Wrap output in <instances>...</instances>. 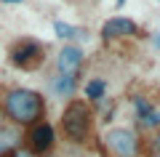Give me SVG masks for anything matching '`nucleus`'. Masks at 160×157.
<instances>
[{"instance_id":"a211bd4d","label":"nucleus","mask_w":160,"mask_h":157,"mask_svg":"<svg viewBox=\"0 0 160 157\" xmlns=\"http://www.w3.org/2000/svg\"><path fill=\"white\" fill-rule=\"evenodd\" d=\"M118 6H123V0H118Z\"/></svg>"},{"instance_id":"f257e3e1","label":"nucleus","mask_w":160,"mask_h":157,"mask_svg":"<svg viewBox=\"0 0 160 157\" xmlns=\"http://www.w3.org/2000/svg\"><path fill=\"white\" fill-rule=\"evenodd\" d=\"M3 107H6V115L16 125H29L32 128V125L46 120V99L38 91H29V88L8 91L6 99H3Z\"/></svg>"},{"instance_id":"ddd939ff","label":"nucleus","mask_w":160,"mask_h":157,"mask_svg":"<svg viewBox=\"0 0 160 157\" xmlns=\"http://www.w3.org/2000/svg\"><path fill=\"white\" fill-rule=\"evenodd\" d=\"M11 157H35V155L29 149H22V146H19V149H11Z\"/></svg>"},{"instance_id":"4468645a","label":"nucleus","mask_w":160,"mask_h":157,"mask_svg":"<svg viewBox=\"0 0 160 157\" xmlns=\"http://www.w3.org/2000/svg\"><path fill=\"white\" fill-rule=\"evenodd\" d=\"M152 149H155V155H160V133L155 136V141H152Z\"/></svg>"},{"instance_id":"0eeeda50","label":"nucleus","mask_w":160,"mask_h":157,"mask_svg":"<svg viewBox=\"0 0 160 157\" xmlns=\"http://www.w3.org/2000/svg\"><path fill=\"white\" fill-rule=\"evenodd\" d=\"M83 51L78 48V45H64L62 51H59L56 56V69L59 75H69V77H78L80 69H83Z\"/></svg>"},{"instance_id":"dca6fc26","label":"nucleus","mask_w":160,"mask_h":157,"mask_svg":"<svg viewBox=\"0 0 160 157\" xmlns=\"http://www.w3.org/2000/svg\"><path fill=\"white\" fill-rule=\"evenodd\" d=\"M0 3H24V0H0Z\"/></svg>"},{"instance_id":"2eb2a0df","label":"nucleus","mask_w":160,"mask_h":157,"mask_svg":"<svg viewBox=\"0 0 160 157\" xmlns=\"http://www.w3.org/2000/svg\"><path fill=\"white\" fill-rule=\"evenodd\" d=\"M152 45H155V48H160V32H152Z\"/></svg>"},{"instance_id":"423d86ee","label":"nucleus","mask_w":160,"mask_h":157,"mask_svg":"<svg viewBox=\"0 0 160 157\" xmlns=\"http://www.w3.org/2000/svg\"><path fill=\"white\" fill-rule=\"evenodd\" d=\"M139 35V24L128 16H112L102 24V37L104 40H123Z\"/></svg>"},{"instance_id":"6e6552de","label":"nucleus","mask_w":160,"mask_h":157,"mask_svg":"<svg viewBox=\"0 0 160 157\" xmlns=\"http://www.w3.org/2000/svg\"><path fill=\"white\" fill-rule=\"evenodd\" d=\"M83 93H86L88 101H102L107 96V80L104 77H91L86 83V88H83Z\"/></svg>"},{"instance_id":"6ab92c4d","label":"nucleus","mask_w":160,"mask_h":157,"mask_svg":"<svg viewBox=\"0 0 160 157\" xmlns=\"http://www.w3.org/2000/svg\"><path fill=\"white\" fill-rule=\"evenodd\" d=\"M155 157H160V155H155Z\"/></svg>"},{"instance_id":"7ed1b4c3","label":"nucleus","mask_w":160,"mask_h":157,"mask_svg":"<svg viewBox=\"0 0 160 157\" xmlns=\"http://www.w3.org/2000/svg\"><path fill=\"white\" fill-rule=\"evenodd\" d=\"M102 146L109 157H139L142 155V139L133 128H109L102 136Z\"/></svg>"},{"instance_id":"9d476101","label":"nucleus","mask_w":160,"mask_h":157,"mask_svg":"<svg viewBox=\"0 0 160 157\" xmlns=\"http://www.w3.org/2000/svg\"><path fill=\"white\" fill-rule=\"evenodd\" d=\"M53 32H56V37H62V40L86 37V32H83L80 27H72V24H67V22H53Z\"/></svg>"},{"instance_id":"1a4fd4ad","label":"nucleus","mask_w":160,"mask_h":157,"mask_svg":"<svg viewBox=\"0 0 160 157\" xmlns=\"http://www.w3.org/2000/svg\"><path fill=\"white\" fill-rule=\"evenodd\" d=\"M78 88V77H69V75H56L53 77V91H56L62 99H69Z\"/></svg>"},{"instance_id":"aec40b11","label":"nucleus","mask_w":160,"mask_h":157,"mask_svg":"<svg viewBox=\"0 0 160 157\" xmlns=\"http://www.w3.org/2000/svg\"><path fill=\"white\" fill-rule=\"evenodd\" d=\"M0 152H3V149H0Z\"/></svg>"},{"instance_id":"f3484780","label":"nucleus","mask_w":160,"mask_h":157,"mask_svg":"<svg viewBox=\"0 0 160 157\" xmlns=\"http://www.w3.org/2000/svg\"><path fill=\"white\" fill-rule=\"evenodd\" d=\"M0 157H11V152H0Z\"/></svg>"},{"instance_id":"f03ea898","label":"nucleus","mask_w":160,"mask_h":157,"mask_svg":"<svg viewBox=\"0 0 160 157\" xmlns=\"http://www.w3.org/2000/svg\"><path fill=\"white\" fill-rule=\"evenodd\" d=\"M91 123H93V115H91V107L86 101H69L62 112V130L69 141L75 144H83L91 133Z\"/></svg>"},{"instance_id":"39448f33","label":"nucleus","mask_w":160,"mask_h":157,"mask_svg":"<svg viewBox=\"0 0 160 157\" xmlns=\"http://www.w3.org/2000/svg\"><path fill=\"white\" fill-rule=\"evenodd\" d=\"M27 144H29V152H32L35 157L40 155H48V152L53 149V144H56V133H53V125L51 123H38L29 128L27 133Z\"/></svg>"},{"instance_id":"20e7f679","label":"nucleus","mask_w":160,"mask_h":157,"mask_svg":"<svg viewBox=\"0 0 160 157\" xmlns=\"http://www.w3.org/2000/svg\"><path fill=\"white\" fill-rule=\"evenodd\" d=\"M43 53H46V48L38 40H19L11 48V64L19 69H38L46 59Z\"/></svg>"},{"instance_id":"9b49d317","label":"nucleus","mask_w":160,"mask_h":157,"mask_svg":"<svg viewBox=\"0 0 160 157\" xmlns=\"http://www.w3.org/2000/svg\"><path fill=\"white\" fill-rule=\"evenodd\" d=\"M133 107H136V117H139V120H144L149 112H152L155 104H152L149 99H144V96H136V99H133Z\"/></svg>"},{"instance_id":"f8f14e48","label":"nucleus","mask_w":160,"mask_h":157,"mask_svg":"<svg viewBox=\"0 0 160 157\" xmlns=\"http://www.w3.org/2000/svg\"><path fill=\"white\" fill-rule=\"evenodd\" d=\"M139 125H142V128H149V130L160 128V107H152V112H149L144 120H139Z\"/></svg>"}]
</instances>
